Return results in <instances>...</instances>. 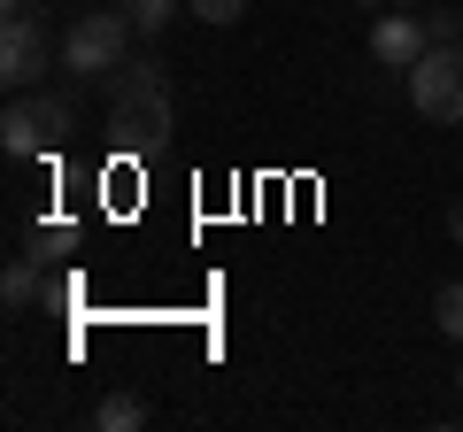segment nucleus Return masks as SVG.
I'll return each instance as SVG.
<instances>
[{
	"instance_id": "nucleus-4",
	"label": "nucleus",
	"mask_w": 463,
	"mask_h": 432,
	"mask_svg": "<svg viewBox=\"0 0 463 432\" xmlns=\"http://www.w3.org/2000/svg\"><path fill=\"white\" fill-rule=\"evenodd\" d=\"M410 100L425 124H463V47H425L410 70Z\"/></svg>"
},
{
	"instance_id": "nucleus-1",
	"label": "nucleus",
	"mask_w": 463,
	"mask_h": 432,
	"mask_svg": "<svg viewBox=\"0 0 463 432\" xmlns=\"http://www.w3.org/2000/svg\"><path fill=\"white\" fill-rule=\"evenodd\" d=\"M170 124H178V108H170V78H163V62L132 54V62L109 78V132L124 139L132 155H155V147L170 139Z\"/></svg>"
},
{
	"instance_id": "nucleus-5",
	"label": "nucleus",
	"mask_w": 463,
	"mask_h": 432,
	"mask_svg": "<svg viewBox=\"0 0 463 432\" xmlns=\"http://www.w3.org/2000/svg\"><path fill=\"white\" fill-rule=\"evenodd\" d=\"M0 78H8V93H39L47 85V32H39L32 8L0 16Z\"/></svg>"
},
{
	"instance_id": "nucleus-13",
	"label": "nucleus",
	"mask_w": 463,
	"mask_h": 432,
	"mask_svg": "<svg viewBox=\"0 0 463 432\" xmlns=\"http://www.w3.org/2000/svg\"><path fill=\"white\" fill-rule=\"evenodd\" d=\"M70 239H78L70 224H39V232H32V255H39V263H47V255H70Z\"/></svg>"
},
{
	"instance_id": "nucleus-15",
	"label": "nucleus",
	"mask_w": 463,
	"mask_h": 432,
	"mask_svg": "<svg viewBox=\"0 0 463 432\" xmlns=\"http://www.w3.org/2000/svg\"><path fill=\"white\" fill-rule=\"evenodd\" d=\"M16 8H47V0H0V16H16Z\"/></svg>"
},
{
	"instance_id": "nucleus-7",
	"label": "nucleus",
	"mask_w": 463,
	"mask_h": 432,
	"mask_svg": "<svg viewBox=\"0 0 463 432\" xmlns=\"http://www.w3.org/2000/svg\"><path fill=\"white\" fill-rule=\"evenodd\" d=\"M39 270H47L39 255H16V263L0 270V301H8V309H32L39 301Z\"/></svg>"
},
{
	"instance_id": "nucleus-2",
	"label": "nucleus",
	"mask_w": 463,
	"mask_h": 432,
	"mask_svg": "<svg viewBox=\"0 0 463 432\" xmlns=\"http://www.w3.org/2000/svg\"><path fill=\"white\" fill-rule=\"evenodd\" d=\"M132 16L124 8H85L78 23L62 32V70L70 78H116V70L132 62Z\"/></svg>"
},
{
	"instance_id": "nucleus-6",
	"label": "nucleus",
	"mask_w": 463,
	"mask_h": 432,
	"mask_svg": "<svg viewBox=\"0 0 463 432\" xmlns=\"http://www.w3.org/2000/svg\"><path fill=\"white\" fill-rule=\"evenodd\" d=\"M425 16H410V8H386L379 23H371V62L379 70H417V54H425Z\"/></svg>"
},
{
	"instance_id": "nucleus-3",
	"label": "nucleus",
	"mask_w": 463,
	"mask_h": 432,
	"mask_svg": "<svg viewBox=\"0 0 463 432\" xmlns=\"http://www.w3.org/2000/svg\"><path fill=\"white\" fill-rule=\"evenodd\" d=\"M70 124H78V117H70L62 93H16V100H8V117H0V147L16 155V163H32V155L62 147Z\"/></svg>"
},
{
	"instance_id": "nucleus-12",
	"label": "nucleus",
	"mask_w": 463,
	"mask_h": 432,
	"mask_svg": "<svg viewBox=\"0 0 463 432\" xmlns=\"http://www.w3.org/2000/svg\"><path fill=\"white\" fill-rule=\"evenodd\" d=\"M185 16H201V23H240V16H248V0H185Z\"/></svg>"
},
{
	"instance_id": "nucleus-16",
	"label": "nucleus",
	"mask_w": 463,
	"mask_h": 432,
	"mask_svg": "<svg viewBox=\"0 0 463 432\" xmlns=\"http://www.w3.org/2000/svg\"><path fill=\"white\" fill-rule=\"evenodd\" d=\"M386 8H410V16H417V8H425V0H386Z\"/></svg>"
},
{
	"instance_id": "nucleus-10",
	"label": "nucleus",
	"mask_w": 463,
	"mask_h": 432,
	"mask_svg": "<svg viewBox=\"0 0 463 432\" xmlns=\"http://www.w3.org/2000/svg\"><path fill=\"white\" fill-rule=\"evenodd\" d=\"M432 324H440L448 340H463V278H448L440 294H432Z\"/></svg>"
},
{
	"instance_id": "nucleus-8",
	"label": "nucleus",
	"mask_w": 463,
	"mask_h": 432,
	"mask_svg": "<svg viewBox=\"0 0 463 432\" xmlns=\"http://www.w3.org/2000/svg\"><path fill=\"white\" fill-rule=\"evenodd\" d=\"M93 425L100 432H139V425H147V394H100Z\"/></svg>"
},
{
	"instance_id": "nucleus-17",
	"label": "nucleus",
	"mask_w": 463,
	"mask_h": 432,
	"mask_svg": "<svg viewBox=\"0 0 463 432\" xmlns=\"http://www.w3.org/2000/svg\"><path fill=\"white\" fill-rule=\"evenodd\" d=\"M456 394H463V363H456Z\"/></svg>"
},
{
	"instance_id": "nucleus-18",
	"label": "nucleus",
	"mask_w": 463,
	"mask_h": 432,
	"mask_svg": "<svg viewBox=\"0 0 463 432\" xmlns=\"http://www.w3.org/2000/svg\"><path fill=\"white\" fill-rule=\"evenodd\" d=\"M364 8H386V0H364Z\"/></svg>"
},
{
	"instance_id": "nucleus-11",
	"label": "nucleus",
	"mask_w": 463,
	"mask_h": 432,
	"mask_svg": "<svg viewBox=\"0 0 463 432\" xmlns=\"http://www.w3.org/2000/svg\"><path fill=\"white\" fill-rule=\"evenodd\" d=\"M425 39H432V47H463V16H456V8H432V16H425Z\"/></svg>"
},
{
	"instance_id": "nucleus-14",
	"label": "nucleus",
	"mask_w": 463,
	"mask_h": 432,
	"mask_svg": "<svg viewBox=\"0 0 463 432\" xmlns=\"http://www.w3.org/2000/svg\"><path fill=\"white\" fill-rule=\"evenodd\" d=\"M448 232H456V248H463V193H456V209H448Z\"/></svg>"
},
{
	"instance_id": "nucleus-9",
	"label": "nucleus",
	"mask_w": 463,
	"mask_h": 432,
	"mask_svg": "<svg viewBox=\"0 0 463 432\" xmlns=\"http://www.w3.org/2000/svg\"><path fill=\"white\" fill-rule=\"evenodd\" d=\"M178 8H185V0H124V16H132V32H139V39H155L170 16H178Z\"/></svg>"
}]
</instances>
